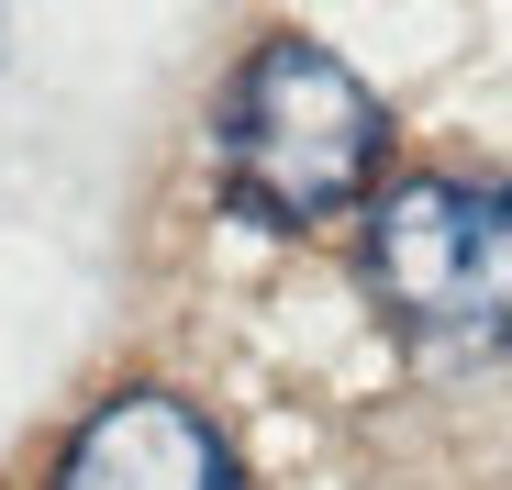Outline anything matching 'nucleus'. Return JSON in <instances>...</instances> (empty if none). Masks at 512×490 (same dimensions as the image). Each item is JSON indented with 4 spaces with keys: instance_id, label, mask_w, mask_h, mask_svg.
<instances>
[{
    "instance_id": "obj_1",
    "label": "nucleus",
    "mask_w": 512,
    "mask_h": 490,
    "mask_svg": "<svg viewBox=\"0 0 512 490\" xmlns=\"http://www.w3.org/2000/svg\"><path fill=\"white\" fill-rule=\"evenodd\" d=\"M212 156H223V190L279 223L312 234L334 212L379 201V156H390V112L379 90L312 34H268L234 78H223V112H212Z\"/></svg>"
},
{
    "instance_id": "obj_2",
    "label": "nucleus",
    "mask_w": 512,
    "mask_h": 490,
    "mask_svg": "<svg viewBox=\"0 0 512 490\" xmlns=\"http://www.w3.org/2000/svg\"><path fill=\"white\" fill-rule=\"evenodd\" d=\"M357 268L412 357H501L512 346V179L412 168L368 201Z\"/></svg>"
},
{
    "instance_id": "obj_3",
    "label": "nucleus",
    "mask_w": 512,
    "mask_h": 490,
    "mask_svg": "<svg viewBox=\"0 0 512 490\" xmlns=\"http://www.w3.org/2000/svg\"><path fill=\"white\" fill-rule=\"evenodd\" d=\"M56 490H245L223 424L179 390H112L90 424L67 435Z\"/></svg>"
}]
</instances>
